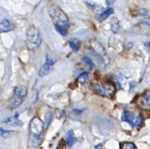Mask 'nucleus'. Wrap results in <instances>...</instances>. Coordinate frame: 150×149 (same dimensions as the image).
<instances>
[{"label": "nucleus", "instance_id": "nucleus-7", "mask_svg": "<svg viewBox=\"0 0 150 149\" xmlns=\"http://www.w3.org/2000/svg\"><path fill=\"white\" fill-rule=\"evenodd\" d=\"M140 102L141 108L150 111V92L147 91L142 95Z\"/></svg>", "mask_w": 150, "mask_h": 149}, {"label": "nucleus", "instance_id": "nucleus-16", "mask_svg": "<svg viewBox=\"0 0 150 149\" xmlns=\"http://www.w3.org/2000/svg\"><path fill=\"white\" fill-rule=\"evenodd\" d=\"M77 82L81 84H85L88 83L89 78L88 74L87 72H83L80 74L77 77Z\"/></svg>", "mask_w": 150, "mask_h": 149}, {"label": "nucleus", "instance_id": "nucleus-3", "mask_svg": "<svg viewBox=\"0 0 150 149\" xmlns=\"http://www.w3.org/2000/svg\"><path fill=\"white\" fill-rule=\"evenodd\" d=\"M93 89L96 93L109 98H112L115 93V87L114 85L109 82L94 83Z\"/></svg>", "mask_w": 150, "mask_h": 149}, {"label": "nucleus", "instance_id": "nucleus-18", "mask_svg": "<svg viewBox=\"0 0 150 149\" xmlns=\"http://www.w3.org/2000/svg\"><path fill=\"white\" fill-rule=\"evenodd\" d=\"M52 119H53V113L52 112H47L45 117V124L47 127L50 125V123L52 121Z\"/></svg>", "mask_w": 150, "mask_h": 149}, {"label": "nucleus", "instance_id": "nucleus-13", "mask_svg": "<svg viewBox=\"0 0 150 149\" xmlns=\"http://www.w3.org/2000/svg\"><path fill=\"white\" fill-rule=\"evenodd\" d=\"M113 13H114V9L112 8H110L106 9L102 13L96 15L95 16V18L99 21H102L107 19L110 15H112Z\"/></svg>", "mask_w": 150, "mask_h": 149}, {"label": "nucleus", "instance_id": "nucleus-1", "mask_svg": "<svg viewBox=\"0 0 150 149\" xmlns=\"http://www.w3.org/2000/svg\"><path fill=\"white\" fill-rule=\"evenodd\" d=\"M49 12L55 28H61L67 30L69 26L68 18L59 7L53 5L50 7Z\"/></svg>", "mask_w": 150, "mask_h": 149}, {"label": "nucleus", "instance_id": "nucleus-2", "mask_svg": "<svg viewBox=\"0 0 150 149\" xmlns=\"http://www.w3.org/2000/svg\"><path fill=\"white\" fill-rule=\"evenodd\" d=\"M40 34L35 26H31L27 33L25 44L27 48L31 51L37 49L41 43Z\"/></svg>", "mask_w": 150, "mask_h": 149}, {"label": "nucleus", "instance_id": "nucleus-24", "mask_svg": "<svg viewBox=\"0 0 150 149\" xmlns=\"http://www.w3.org/2000/svg\"><path fill=\"white\" fill-rule=\"evenodd\" d=\"M102 148H103V145H102V143L98 144V145H97L95 146V149H102Z\"/></svg>", "mask_w": 150, "mask_h": 149}, {"label": "nucleus", "instance_id": "nucleus-14", "mask_svg": "<svg viewBox=\"0 0 150 149\" xmlns=\"http://www.w3.org/2000/svg\"><path fill=\"white\" fill-rule=\"evenodd\" d=\"M13 94L25 98L27 94V89L25 86L19 84L15 87Z\"/></svg>", "mask_w": 150, "mask_h": 149}, {"label": "nucleus", "instance_id": "nucleus-22", "mask_svg": "<svg viewBox=\"0 0 150 149\" xmlns=\"http://www.w3.org/2000/svg\"><path fill=\"white\" fill-rule=\"evenodd\" d=\"M112 31L114 33H116L118 31V30L120 29V26L117 22L112 24Z\"/></svg>", "mask_w": 150, "mask_h": 149}, {"label": "nucleus", "instance_id": "nucleus-4", "mask_svg": "<svg viewBox=\"0 0 150 149\" xmlns=\"http://www.w3.org/2000/svg\"><path fill=\"white\" fill-rule=\"evenodd\" d=\"M121 119L122 121L129 124L132 127H140L143 122V119L140 113L136 115L133 112L128 110H124L122 112Z\"/></svg>", "mask_w": 150, "mask_h": 149}, {"label": "nucleus", "instance_id": "nucleus-11", "mask_svg": "<svg viewBox=\"0 0 150 149\" xmlns=\"http://www.w3.org/2000/svg\"><path fill=\"white\" fill-rule=\"evenodd\" d=\"M77 141L74 132L72 130H69L66 135V143L69 148H72Z\"/></svg>", "mask_w": 150, "mask_h": 149}, {"label": "nucleus", "instance_id": "nucleus-10", "mask_svg": "<svg viewBox=\"0 0 150 149\" xmlns=\"http://www.w3.org/2000/svg\"><path fill=\"white\" fill-rule=\"evenodd\" d=\"M88 111L87 109H74V111L72 112V116H70L71 119H74L75 117L74 120H81L83 118H85L87 116Z\"/></svg>", "mask_w": 150, "mask_h": 149}, {"label": "nucleus", "instance_id": "nucleus-20", "mask_svg": "<svg viewBox=\"0 0 150 149\" xmlns=\"http://www.w3.org/2000/svg\"><path fill=\"white\" fill-rule=\"evenodd\" d=\"M139 13L140 15L143 16L145 18H150V11L147 9L142 8L139 11Z\"/></svg>", "mask_w": 150, "mask_h": 149}, {"label": "nucleus", "instance_id": "nucleus-12", "mask_svg": "<svg viewBox=\"0 0 150 149\" xmlns=\"http://www.w3.org/2000/svg\"><path fill=\"white\" fill-rule=\"evenodd\" d=\"M68 43L72 50L75 53L78 52L81 44V41L79 39L75 38L70 39L68 41Z\"/></svg>", "mask_w": 150, "mask_h": 149}, {"label": "nucleus", "instance_id": "nucleus-23", "mask_svg": "<svg viewBox=\"0 0 150 149\" xmlns=\"http://www.w3.org/2000/svg\"><path fill=\"white\" fill-rule=\"evenodd\" d=\"M86 3V5H87V6H88L90 9H92V10H94V9H95V4H94L93 2L87 1Z\"/></svg>", "mask_w": 150, "mask_h": 149}, {"label": "nucleus", "instance_id": "nucleus-15", "mask_svg": "<svg viewBox=\"0 0 150 149\" xmlns=\"http://www.w3.org/2000/svg\"><path fill=\"white\" fill-rule=\"evenodd\" d=\"M5 123L13 126H21L23 125V123L21 120H20L18 118V115H15L13 117L8 118L5 121Z\"/></svg>", "mask_w": 150, "mask_h": 149}, {"label": "nucleus", "instance_id": "nucleus-8", "mask_svg": "<svg viewBox=\"0 0 150 149\" xmlns=\"http://www.w3.org/2000/svg\"><path fill=\"white\" fill-rule=\"evenodd\" d=\"M15 28V25L9 20L4 19L1 22V24H0L1 33H8L9 31H11L14 30Z\"/></svg>", "mask_w": 150, "mask_h": 149}, {"label": "nucleus", "instance_id": "nucleus-9", "mask_svg": "<svg viewBox=\"0 0 150 149\" xmlns=\"http://www.w3.org/2000/svg\"><path fill=\"white\" fill-rule=\"evenodd\" d=\"M24 99V97L14 94L11 98L9 102V106L12 109H15L19 107Z\"/></svg>", "mask_w": 150, "mask_h": 149}, {"label": "nucleus", "instance_id": "nucleus-5", "mask_svg": "<svg viewBox=\"0 0 150 149\" xmlns=\"http://www.w3.org/2000/svg\"><path fill=\"white\" fill-rule=\"evenodd\" d=\"M44 123L42 120L38 117L33 118L30 123V131L33 139H39L40 135L43 131Z\"/></svg>", "mask_w": 150, "mask_h": 149}, {"label": "nucleus", "instance_id": "nucleus-19", "mask_svg": "<svg viewBox=\"0 0 150 149\" xmlns=\"http://www.w3.org/2000/svg\"><path fill=\"white\" fill-rule=\"evenodd\" d=\"M121 149H137V148L131 142H124L121 145Z\"/></svg>", "mask_w": 150, "mask_h": 149}, {"label": "nucleus", "instance_id": "nucleus-25", "mask_svg": "<svg viewBox=\"0 0 150 149\" xmlns=\"http://www.w3.org/2000/svg\"><path fill=\"white\" fill-rule=\"evenodd\" d=\"M149 47L150 48V42H149Z\"/></svg>", "mask_w": 150, "mask_h": 149}, {"label": "nucleus", "instance_id": "nucleus-21", "mask_svg": "<svg viewBox=\"0 0 150 149\" xmlns=\"http://www.w3.org/2000/svg\"><path fill=\"white\" fill-rule=\"evenodd\" d=\"M13 132V131H5L1 128V135L2 137L5 138H7L12 136Z\"/></svg>", "mask_w": 150, "mask_h": 149}, {"label": "nucleus", "instance_id": "nucleus-17", "mask_svg": "<svg viewBox=\"0 0 150 149\" xmlns=\"http://www.w3.org/2000/svg\"><path fill=\"white\" fill-rule=\"evenodd\" d=\"M82 61L83 62V63L84 64V65H86V67H87V68L89 70H91L93 68V63L91 60H90V58H89L87 57H83L82 58Z\"/></svg>", "mask_w": 150, "mask_h": 149}, {"label": "nucleus", "instance_id": "nucleus-6", "mask_svg": "<svg viewBox=\"0 0 150 149\" xmlns=\"http://www.w3.org/2000/svg\"><path fill=\"white\" fill-rule=\"evenodd\" d=\"M56 60L50 57L47 56L46 61L45 64H43L39 71V76L40 77H44L49 74L52 70L53 65L55 64Z\"/></svg>", "mask_w": 150, "mask_h": 149}]
</instances>
